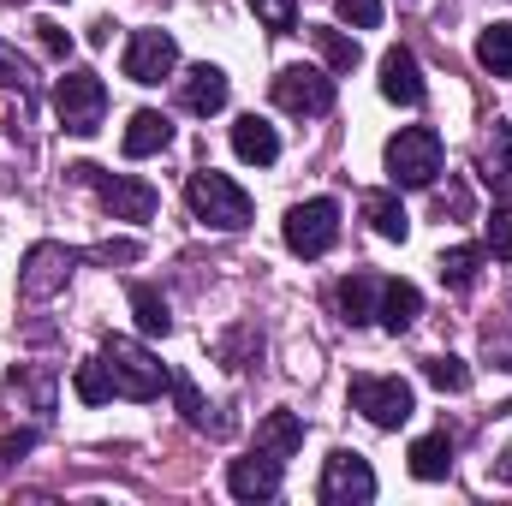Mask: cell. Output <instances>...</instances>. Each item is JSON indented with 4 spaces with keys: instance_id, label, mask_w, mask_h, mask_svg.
<instances>
[{
    "instance_id": "6da1fadb",
    "label": "cell",
    "mask_w": 512,
    "mask_h": 506,
    "mask_svg": "<svg viewBox=\"0 0 512 506\" xmlns=\"http://www.w3.org/2000/svg\"><path fill=\"white\" fill-rule=\"evenodd\" d=\"M185 203H191V215H197L203 227H215V233H245V227H251V197H245V185H233V179L215 173V167H203V173L185 179Z\"/></svg>"
},
{
    "instance_id": "7a4b0ae2",
    "label": "cell",
    "mask_w": 512,
    "mask_h": 506,
    "mask_svg": "<svg viewBox=\"0 0 512 506\" xmlns=\"http://www.w3.org/2000/svg\"><path fill=\"white\" fill-rule=\"evenodd\" d=\"M102 364L114 370V387H120L126 399H137V405H149V399H161V393L173 387L167 364H155V352H149V346H137V340H126V334H108Z\"/></svg>"
},
{
    "instance_id": "3957f363",
    "label": "cell",
    "mask_w": 512,
    "mask_h": 506,
    "mask_svg": "<svg viewBox=\"0 0 512 506\" xmlns=\"http://www.w3.org/2000/svg\"><path fill=\"white\" fill-rule=\"evenodd\" d=\"M441 131L429 126H405L393 143H387V179L399 185V191H429L435 185V173H441Z\"/></svg>"
},
{
    "instance_id": "277c9868",
    "label": "cell",
    "mask_w": 512,
    "mask_h": 506,
    "mask_svg": "<svg viewBox=\"0 0 512 506\" xmlns=\"http://www.w3.org/2000/svg\"><path fill=\"white\" fill-rule=\"evenodd\" d=\"M54 120L72 137H96L102 120H108V84L96 72H66L54 84Z\"/></svg>"
},
{
    "instance_id": "5b68a950",
    "label": "cell",
    "mask_w": 512,
    "mask_h": 506,
    "mask_svg": "<svg viewBox=\"0 0 512 506\" xmlns=\"http://www.w3.org/2000/svg\"><path fill=\"white\" fill-rule=\"evenodd\" d=\"M84 185H96V197L108 203V215L114 221H149L155 209H161V191L149 185V179H131V173H102V167H72Z\"/></svg>"
},
{
    "instance_id": "8992f818",
    "label": "cell",
    "mask_w": 512,
    "mask_h": 506,
    "mask_svg": "<svg viewBox=\"0 0 512 506\" xmlns=\"http://www.w3.org/2000/svg\"><path fill=\"white\" fill-rule=\"evenodd\" d=\"M268 96H274V108H286L298 120H322L334 108V78L316 72V66H280L274 84H268Z\"/></svg>"
},
{
    "instance_id": "52a82bcc",
    "label": "cell",
    "mask_w": 512,
    "mask_h": 506,
    "mask_svg": "<svg viewBox=\"0 0 512 506\" xmlns=\"http://www.w3.org/2000/svg\"><path fill=\"white\" fill-rule=\"evenodd\" d=\"M316 501H322V506H364V501H376V471H370V459H364V453H352V447L328 453L322 483H316Z\"/></svg>"
},
{
    "instance_id": "ba28073f",
    "label": "cell",
    "mask_w": 512,
    "mask_h": 506,
    "mask_svg": "<svg viewBox=\"0 0 512 506\" xmlns=\"http://www.w3.org/2000/svg\"><path fill=\"white\" fill-rule=\"evenodd\" d=\"M352 411H364L376 429H399V423H411L417 393H411V381H399V376H358L352 381Z\"/></svg>"
},
{
    "instance_id": "9c48e42d",
    "label": "cell",
    "mask_w": 512,
    "mask_h": 506,
    "mask_svg": "<svg viewBox=\"0 0 512 506\" xmlns=\"http://www.w3.org/2000/svg\"><path fill=\"white\" fill-rule=\"evenodd\" d=\"M72 268H78V251H66V245H54V239L30 245V251H24V268H18V298H24V304L54 298V292L72 280Z\"/></svg>"
},
{
    "instance_id": "30bf717a",
    "label": "cell",
    "mask_w": 512,
    "mask_h": 506,
    "mask_svg": "<svg viewBox=\"0 0 512 506\" xmlns=\"http://www.w3.org/2000/svg\"><path fill=\"white\" fill-rule=\"evenodd\" d=\"M340 239V203L334 197H310L298 209H286V251L292 256H322Z\"/></svg>"
},
{
    "instance_id": "8fae6325",
    "label": "cell",
    "mask_w": 512,
    "mask_h": 506,
    "mask_svg": "<svg viewBox=\"0 0 512 506\" xmlns=\"http://www.w3.org/2000/svg\"><path fill=\"white\" fill-rule=\"evenodd\" d=\"M179 66V42L167 30H131L126 42V78L131 84H161Z\"/></svg>"
},
{
    "instance_id": "7c38bea8",
    "label": "cell",
    "mask_w": 512,
    "mask_h": 506,
    "mask_svg": "<svg viewBox=\"0 0 512 506\" xmlns=\"http://www.w3.org/2000/svg\"><path fill=\"white\" fill-rule=\"evenodd\" d=\"M227 489H233L239 501H274V495H280V459L262 453V447H256L251 459H233Z\"/></svg>"
},
{
    "instance_id": "4fadbf2b",
    "label": "cell",
    "mask_w": 512,
    "mask_h": 506,
    "mask_svg": "<svg viewBox=\"0 0 512 506\" xmlns=\"http://www.w3.org/2000/svg\"><path fill=\"white\" fill-rule=\"evenodd\" d=\"M179 102H185V114H197V120H209V114H221L227 108V72L221 66H191L185 78H179Z\"/></svg>"
},
{
    "instance_id": "5bb4252c",
    "label": "cell",
    "mask_w": 512,
    "mask_h": 506,
    "mask_svg": "<svg viewBox=\"0 0 512 506\" xmlns=\"http://www.w3.org/2000/svg\"><path fill=\"white\" fill-rule=\"evenodd\" d=\"M6 399L18 411H36V417H54V370L48 364H18L6 376Z\"/></svg>"
},
{
    "instance_id": "9a60e30c",
    "label": "cell",
    "mask_w": 512,
    "mask_h": 506,
    "mask_svg": "<svg viewBox=\"0 0 512 506\" xmlns=\"http://www.w3.org/2000/svg\"><path fill=\"white\" fill-rule=\"evenodd\" d=\"M382 96L399 108H417L423 102V72H417V54L411 48H387L382 54Z\"/></svg>"
},
{
    "instance_id": "2e32d148",
    "label": "cell",
    "mask_w": 512,
    "mask_h": 506,
    "mask_svg": "<svg viewBox=\"0 0 512 506\" xmlns=\"http://www.w3.org/2000/svg\"><path fill=\"white\" fill-rule=\"evenodd\" d=\"M334 304H340V316L352 322V328H364L370 316H376V304H382V274H346L340 286H334Z\"/></svg>"
},
{
    "instance_id": "e0dca14e",
    "label": "cell",
    "mask_w": 512,
    "mask_h": 506,
    "mask_svg": "<svg viewBox=\"0 0 512 506\" xmlns=\"http://www.w3.org/2000/svg\"><path fill=\"white\" fill-rule=\"evenodd\" d=\"M167 143H173V120H167V114H155V108H137V114H131V126H126V137H120V149H126L131 161L161 155Z\"/></svg>"
},
{
    "instance_id": "ac0fdd59",
    "label": "cell",
    "mask_w": 512,
    "mask_h": 506,
    "mask_svg": "<svg viewBox=\"0 0 512 506\" xmlns=\"http://www.w3.org/2000/svg\"><path fill=\"white\" fill-rule=\"evenodd\" d=\"M423 316V292L411 280H382V304H376V322L387 334H405L411 322Z\"/></svg>"
},
{
    "instance_id": "d6986e66",
    "label": "cell",
    "mask_w": 512,
    "mask_h": 506,
    "mask_svg": "<svg viewBox=\"0 0 512 506\" xmlns=\"http://www.w3.org/2000/svg\"><path fill=\"white\" fill-rule=\"evenodd\" d=\"M256 447L286 465V459L304 447V417H298V411H268V417L256 423Z\"/></svg>"
},
{
    "instance_id": "ffe728a7",
    "label": "cell",
    "mask_w": 512,
    "mask_h": 506,
    "mask_svg": "<svg viewBox=\"0 0 512 506\" xmlns=\"http://www.w3.org/2000/svg\"><path fill=\"white\" fill-rule=\"evenodd\" d=\"M233 149H239V161H256V167L280 161V137H274L268 120H256V114H245V120L233 126Z\"/></svg>"
},
{
    "instance_id": "44dd1931",
    "label": "cell",
    "mask_w": 512,
    "mask_h": 506,
    "mask_svg": "<svg viewBox=\"0 0 512 506\" xmlns=\"http://www.w3.org/2000/svg\"><path fill=\"white\" fill-rule=\"evenodd\" d=\"M447 471H453V441H447V435L411 441V477H417V483H441Z\"/></svg>"
},
{
    "instance_id": "7402d4cb",
    "label": "cell",
    "mask_w": 512,
    "mask_h": 506,
    "mask_svg": "<svg viewBox=\"0 0 512 506\" xmlns=\"http://www.w3.org/2000/svg\"><path fill=\"white\" fill-rule=\"evenodd\" d=\"M364 221H370L382 239H393V245H405V233H411L405 203H399V197H387V191H370V197H364Z\"/></svg>"
},
{
    "instance_id": "603a6c76",
    "label": "cell",
    "mask_w": 512,
    "mask_h": 506,
    "mask_svg": "<svg viewBox=\"0 0 512 506\" xmlns=\"http://www.w3.org/2000/svg\"><path fill=\"white\" fill-rule=\"evenodd\" d=\"M477 280H483V251H477V245H453V251H441V286L471 292Z\"/></svg>"
},
{
    "instance_id": "cb8c5ba5",
    "label": "cell",
    "mask_w": 512,
    "mask_h": 506,
    "mask_svg": "<svg viewBox=\"0 0 512 506\" xmlns=\"http://www.w3.org/2000/svg\"><path fill=\"white\" fill-rule=\"evenodd\" d=\"M310 42L322 48V60H328L334 72H352V66L364 60V48H358V36H346V30H334V24H316V30H310Z\"/></svg>"
},
{
    "instance_id": "d4e9b609",
    "label": "cell",
    "mask_w": 512,
    "mask_h": 506,
    "mask_svg": "<svg viewBox=\"0 0 512 506\" xmlns=\"http://www.w3.org/2000/svg\"><path fill=\"white\" fill-rule=\"evenodd\" d=\"M477 60H483V72L512 78V24H489V30L477 36Z\"/></svg>"
},
{
    "instance_id": "484cf974",
    "label": "cell",
    "mask_w": 512,
    "mask_h": 506,
    "mask_svg": "<svg viewBox=\"0 0 512 506\" xmlns=\"http://www.w3.org/2000/svg\"><path fill=\"white\" fill-rule=\"evenodd\" d=\"M131 310H137V328H143V334H167V328H173V310H167V298H161L155 286H143V280L131 286Z\"/></svg>"
},
{
    "instance_id": "4316f807",
    "label": "cell",
    "mask_w": 512,
    "mask_h": 506,
    "mask_svg": "<svg viewBox=\"0 0 512 506\" xmlns=\"http://www.w3.org/2000/svg\"><path fill=\"white\" fill-rule=\"evenodd\" d=\"M72 387H78V399L84 405H108L120 387H114V370L102 364V358H90V364H78V376H72Z\"/></svg>"
},
{
    "instance_id": "83f0119b",
    "label": "cell",
    "mask_w": 512,
    "mask_h": 506,
    "mask_svg": "<svg viewBox=\"0 0 512 506\" xmlns=\"http://www.w3.org/2000/svg\"><path fill=\"white\" fill-rule=\"evenodd\" d=\"M0 90H18L24 102H30V90H36V66H30L12 42H0Z\"/></svg>"
},
{
    "instance_id": "f1b7e54d",
    "label": "cell",
    "mask_w": 512,
    "mask_h": 506,
    "mask_svg": "<svg viewBox=\"0 0 512 506\" xmlns=\"http://www.w3.org/2000/svg\"><path fill=\"white\" fill-rule=\"evenodd\" d=\"M423 376H429V387H441V393H465V387H471L465 358H453V352H447V358H429V364H423Z\"/></svg>"
},
{
    "instance_id": "f546056e",
    "label": "cell",
    "mask_w": 512,
    "mask_h": 506,
    "mask_svg": "<svg viewBox=\"0 0 512 506\" xmlns=\"http://www.w3.org/2000/svg\"><path fill=\"white\" fill-rule=\"evenodd\" d=\"M483 239H489V251L501 256V262H512V203H495V209H489Z\"/></svg>"
},
{
    "instance_id": "4dcf8cb0",
    "label": "cell",
    "mask_w": 512,
    "mask_h": 506,
    "mask_svg": "<svg viewBox=\"0 0 512 506\" xmlns=\"http://www.w3.org/2000/svg\"><path fill=\"white\" fill-rule=\"evenodd\" d=\"M173 399H179V417H185L191 429H209V417H203V393H197V381L191 376H173Z\"/></svg>"
},
{
    "instance_id": "1f68e13d",
    "label": "cell",
    "mask_w": 512,
    "mask_h": 506,
    "mask_svg": "<svg viewBox=\"0 0 512 506\" xmlns=\"http://www.w3.org/2000/svg\"><path fill=\"white\" fill-rule=\"evenodd\" d=\"M251 12L268 24V30H274V36L298 24V0H251Z\"/></svg>"
},
{
    "instance_id": "d6a6232c",
    "label": "cell",
    "mask_w": 512,
    "mask_h": 506,
    "mask_svg": "<svg viewBox=\"0 0 512 506\" xmlns=\"http://www.w3.org/2000/svg\"><path fill=\"white\" fill-rule=\"evenodd\" d=\"M334 12H340L352 30H376V24H382V0H334Z\"/></svg>"
},
{
    "instance_id": "836d02e7",
    "label": "cell",
    "mask_w": 512,
    "mask_h": 506,
    "mask_svg": "<svg viewBox=\"0 0 512 506\" xmlns=\"http://www.w3.org/2000/svg\"><path fill=\"white\" fill-rule=\"evenodd\" d=\"M36 36H42V48H48L54 60H66V54H72V36H66L54 18H42V24H36Z\"/></svg>"
},
{
    "instance_id": "e575fe53",
    "label": "cell",
    "mask_w": 512,
    "mask_h": 506,
    "mask_svg": "<svg viewBox=\"0 0 512 506\" xmlns=\"http://www.w3.org/2000/svg\"><path fill=\"white\" fill-rule=\"evenodd\" d=\"M143 245L137 239H108V245H96V262H137Z\"/></svg>"
},
{
    "instance_id": "d590c367",
    "label": "cell",
    "mask_w": 512,
    "mask_h": 506,
    "mask_svg": "<svg viewBox=\"0 0 512 506\" xmlns=\"http://www.w3.org/2000/svg\"><path fill=\"white\" fill-rule=\"evenodd\" d=\"M435 209L441 215H471V191L465 185H447V191H435Z\"/></svg>"
},
{
    "instance_id": "8d00e7d4",
    "label": "cell",
    "mask_w": 512,
    "mask_h": 506,
    "mask_svg": "<svg viewBox=\"0 0 512 506\" xmlns=\"http://www.w3.org/2000/svg\"><path fill=\"white\" fill-rule=\"evenodd\" d=\"M483 352H489L495 370H512V334H495V328H489V334H483Z\"/></svg>"
},
{
    "instance_id": "74e56055",
    "label": "cell",
    "mask_w": 512,
    "mask_h": 506,
    "mask_svg": "<svg viewBox=\"0 0 512 506\" xmlns=\"http://www.w3.org/2000/svg\"><path fill=\"white\" fill-rule=\"evenodd\" d=\"M30 447H36L30 429H24V435H6V441H0V459H18V453H30Z\"/></svg>"
},
{
    "instance_id": "f35d334b",
    "label": "cell",
    "mask_w": 512,
    "mask_h": 506,
    "mask_svg": "<svg viewBox=\"0 0 512 506\" xmlns=\"http://www.w3.org/2000/svg\"><path fill=\"white\" fill-rule=\"evenodd\" d=\"M495 483H512V447L495 459Z\"/></svg>"
}]
</instances>
